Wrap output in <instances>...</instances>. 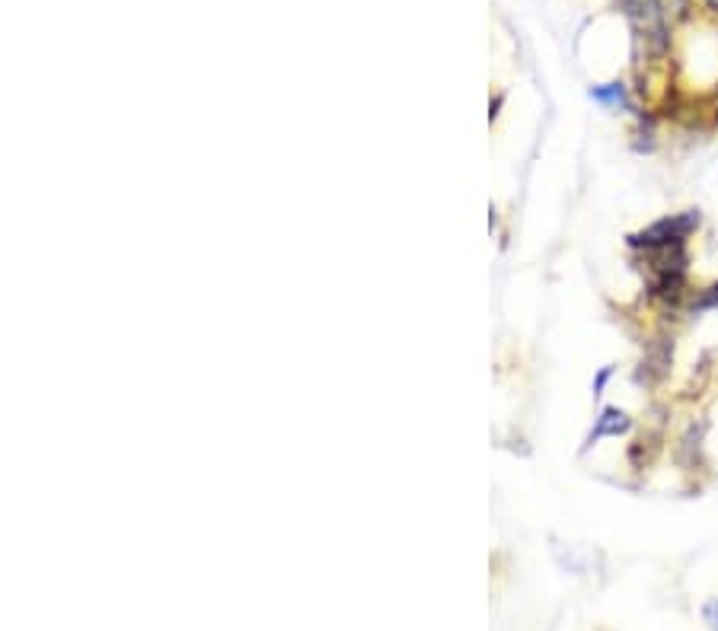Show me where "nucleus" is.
<instances>
[{
	"mask_svg": "<svg viewBox=\"0 0 718 631\" xmlns=\"http://www.w3.org/2000/svg\"><path fill=\"white\" fill-rule=\"evenodd\" d=\"M619 10L629 20L636 42H646L648 55L664 58L671 48V26H668L664 0H619Z\"/></svg>",
	"mask_w": 718,
	"mask_h": 631,
	"instance_id": "nucleus-1",
	"label": "nucleus"
},
{
	"mask_svg": "<svg viewBox=\"0 0 718 631\" xmlns=\"http://www.w3.org/2000/svg\"><path fill=\"white\" fill-rule=\"evenodd\" d=\"M699 223H703V214H699V210H681V214L661 217V220H654L646 230L632 233V237H629V245L639 249V252H646V249H658V245L686 243V240L699 230Z\"/></svg>",
	"mask_w": 718,
	"mask_h": 631,
	"instance_id": "nucleus-2",
	"label": "nucleus"
},
{
	"mask_svg": "<svg viewBox=\"0 0 718 631\" xmlns=\"http://www.w3.org/2000/svg\"><path fill=\"white\" fill-rule=\"evenodd\" d=\"M671 367H674V339H671V335H654L651 342H646L639 370H636V383H664V377L671 374Z\"/></svg>",
	"mask_w": 718,
	"mask_h": 631,
	"instance_id": "nucleus-3",
	"label": "nucleus"
},
{
	"mask_svg": "<svg viewBox=\"0 0 718 631\" xmlns=\"http://www.w3.org/2000/svg\"><path fill=\"white\" fill-rule=\"evenodd\" d=\"M648 297L664 303V307H681L686 300V275H651Z\"/></svg>",
	"mask_w": 718,
	"mask_h": 631,
	"instance_id": "nucleus-4",
	"label": "nucleus"
},
{
	"mask_svg": "<svg viewBox=\"0 0 718 631\" xmlns=\"http://www.w3.org/2000/svg\"><path fill=\"white\" fill-rule=\"evenodd\" d=\"M703 437H706V424L699 421H693L686 431H683V437L677 440V462H681L683 469H696L699 462H703Z\"/></svg>",
	"mask_w": 718,
	"mask_h": 631,
	"instance_id": "nucleus-5",
	"label": "nucleus"
},
{
	"mask_svg": "<svg viewBox=\"0 0 718 631\" xmlns=\"http://www.w3.org/2000/svg\"><path fill=\"white\" fill-rule=\"evenodd\" d=\"M632 427V421L626 412H619V409H604L601 412V418L594 424V431H591V437H588V447L591 444H597L601 437H619V434H626Z\"/></svg>",
	"mask_w": 718,
	"mask_h": 631,
	"instance_id": "nucleus-6",
	"label": "nucleus"
},
{
	"mask_svg": "<svg viewBox=\"0 0 718 631\" xmlns=\"http://www.w3.org/2000/svg\"><path fill=\"white\" fill-rule=\"evenodd\" d=\"M713 310H718V280L709 284V287H703V290H696V297L689 300V316L713 313Z\"/></svg>",
	"mask_w": 718,
	"mask_h": 631,
	"instance_id": "nucleus-7",
	"label": "nucleus"
},
{
	"mask_svg": "<svg viewBox=\"0 0 718 631\" xmlns=\"http://www.w3.org/2000/svg\"><path fill=\"white\" fill-rule=\"evenodd\" d=\"M591 100L604 105H629L626 87L623 83H607V87H591Z\"/></svg>",
	"mask_w": 718,
	"mask_h": 631,
	"instance_id": "nucleus-8",
	"label": "nucleus"
},
{
	"mask_svg": "<svg viewBox=\"0 0 718 631\" xmlns=\"http://www.w3.org/2000/svg\"><path fill=\"white\" fill-rule=\"evenodd\" d=\"M703 619L709 622V629L718 631V599H709V603L703 606Z\"/></svg>",
	"mask_w": 718,
	"mask_h": 631,
	"instance_id": "nucleus-9",
	"label": "nucleus"
},
{
	"mask_svg": "<svg viewBox=\"0 0 718 631\" xmlns=\"http://www.w3.org/2000/svg\"><path fill=\"white\" fill-rule=\"evenodd\" d=\"M611 374H613V367H604V370L597 374V380H594V399L604 392V386H607V380H611Z\"/></svg>",
	"mask_w": 718,
	"mask_h": 631,
	"instance_id": "nucleus-10",
	"label": "nucleus"
},
{
	"mask_svg": "<svg viewBox=\"0 0 718 631\" xmlns=\"http://www.w3.org/2000/svg\"><path fill=\"white\" fill-rule=\"evenodd\" d=\"M671 10L677 13V16H689V0H671Z\"/></svg>",
	"mask_w": 718,
	"mask_h": 631,
	"instance_id": "nucleus-11",
	"label": "nucleus"
},
{
	"mask_svg": "<svg viewBox=\"0 0 718 631\" xmlns=\"http://www.w3.org/2000/svg\"><path fill=\"white\" fill-rule=\"evenodd\" d=\"M703 3H706V7H709L713 13H718V0H703Z\"/></svg>",
	"mask_w": 718,
	"mask_h": 631,
	"instance_id": "nucleus-12",
	"label": "nucleus"
}]
</instances>
